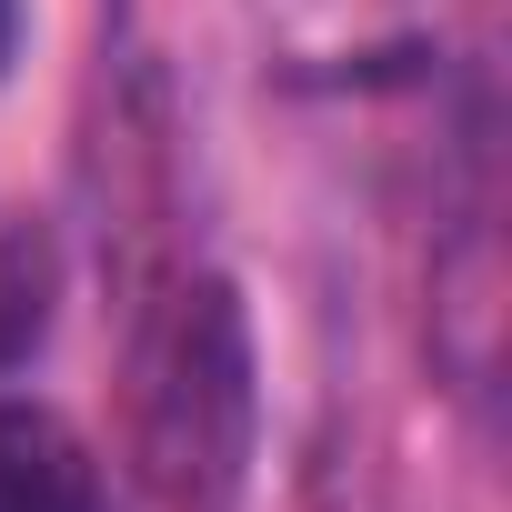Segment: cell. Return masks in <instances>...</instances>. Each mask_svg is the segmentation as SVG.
Returning a JSON list of instances; mask_svg holds the SVG:
<instances>
[{"mask_svg": "<svg viewBox=\"0 0 512 512\" xmlns=\"http://www.w3.org/2000/svg\"><path fill=\"white\" fill-rule=\"evenodd\" d=\"M251 322L241 292L221 272H181L151 292V312L131 322V362H121V442H131V482L161 512H231L251 482Z\"/></svg>", "mask_w": 512, "mask_h": 512, "instance_id": "6da1fadb", "label": "cell"}, {"mask_svg": "<svg viewBox=\"0 0 512 512\" xmlns=\"http://www.w3.org/2000/svg\"><path fill=\"white\" fill-rule=\"evenodd\" d=\"M0 512H111L91 442L51 402H0Z\"/></svg>", "mask_w": 512, "mask_h": 512, "instance_id": "7a4b0ae2", "label": "cell"}, {"mask_svg": "<svg viewBox=\"0 0 512 512\" xmlns=\"http://www.w3.org/2000/svg\"><path fill=\"white\" fill-rule=\"evenodd\" d=\"M11 51H21V0H0V71H11Z\"/></svg>", "mask_w": 512, "mask_h": 512, "instance_id": "3957f363", "label": "cell"}]
</instances>
